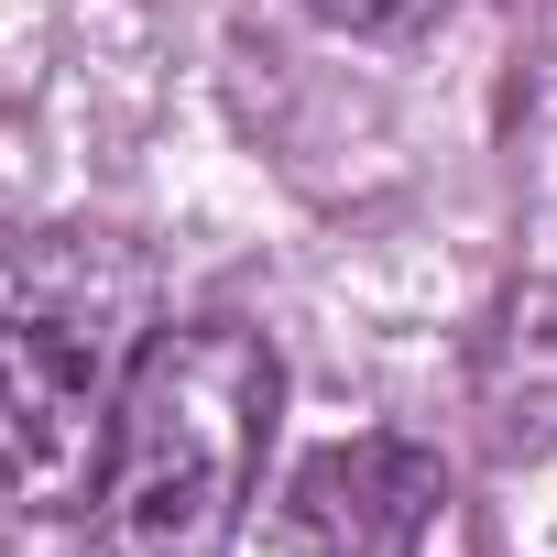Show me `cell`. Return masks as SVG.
<instances>
[{
    "label": "cell",
    "mask_w": 557,
    "mask_h": 557,
    "mask_svg": "<svg viewBox=\"0 0 557 557\" xmlns=\"http://www.w3.org/2000/svg\"><path fill=\"white\" fill-rule=\"evenodd\" d=\"M273 405H285V361L262 329L240 318L153 329L88 492V557H230Z\"/></svg>",
    "instance_id": "1"
},
{
    "label": "cell",
    "mask_w": 557,
    "mask_h": 557,
    "mask_svg": "<svg viewBox=\"0 0 557 557\" xmlns=\"http://www.w3.org/2000/svg\"><path fill=\"white\" fill-rule=\"evenodd\" d=\"M470 416L492 459H546L557 448V285H513L470 350Z\"/></svg>",
    "instance_id": "4"
},
{
    "label": "cell",
    "mask_w": 557,
    "mask_h": 557,
    "mask_svg": "<svg viewBox=\"0 0 557 557\" xmlns=\"http://www.w3.org/2000/svg\"><path fill=\"white\" fill-rule=\"evenodd\" d=\"M437 448L416 437H339L318 448L296 481H285V513H273V535H285L296 557H394L426 503H437Z\"/></svg>",
    "instance_id": "3"
},
{
    "label": "cell",
    "mask_w": 557,
    "mask_h": 557,
    "mask_svg": "<svg viewBox=\"0 0 557 557\" xmlns=\"http://www.w3.org/2000/svg\"><path fill=\"white\" fill-rule=\"evenodd\" d=\"M318 23H339V34H426L448 0H307Z\"/></svg>",
    "instance_id": "5"
},
{
    "label": "cell",
    "mask_w": 557,
    "mask_h": 557,
    "mask_svg": "<svg viewBox=\"0 0 557 557\" xmlns=\"http://www.w3.org/2000/svg\"><path fill=\"white\" fill-rule=\"evenodd\" d=\"M153 273L110 230H34L0 273V448L23 513H66L99 492L121 383L143 361Z\"/></svg>",
    "instance_id": "2"
}]
</instances>
